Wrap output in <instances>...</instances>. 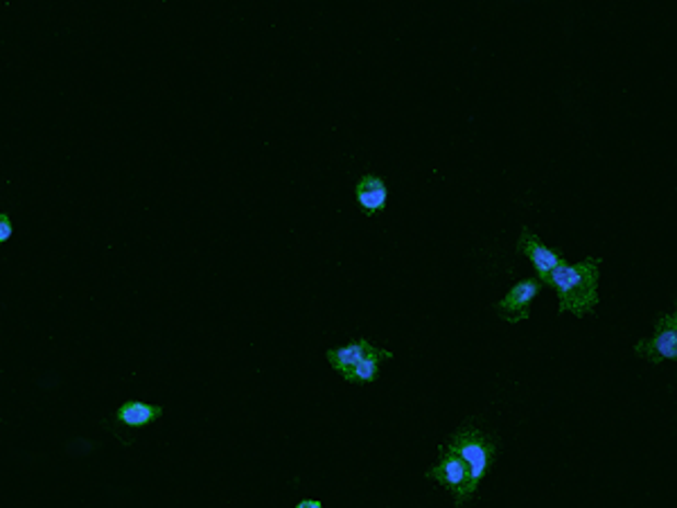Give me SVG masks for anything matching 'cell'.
Returning a JSON list of instances; mask_svg holds the SVG:
<instances>
[{"label": "cell", "mask_w": 677, "mask_h": 508, "mask_svg": "<svg viewBox=\"0 0 677 508\" xmlns=\"http://www.w3.org/2000/svg\"><path fill=\"white\" fill-rule=\"evenodd\" d=\"M600 258H585L581 263H562L547 280L558 292V312H572L574 316H587L598 305V272Z\"/></svg>", "instance_id": "cell-1"}, {"label": "cell", "mask_w": 677, "mask_h": 508, "mask_svg": "<svg viewBox=\"0 0 677 508\" xmlns=\"http://www.w3.org/2000/svg\"><path fill=\"white\" fill-rule=\"evenodd\" d=\"M445 448L463 459V463L470 470L472 490L477 493L481 482L485 480L487 473H491V467L497 461V441L491 434H485L474 425H463L461 429L451 434Z\"/></svg>", "instance_id": "cell-2"}, {"label": "cell", "mask_w": 677, "mask_h": 508, "mask_svg": "<svg viewBox=\"0 0 677 508\" xmlns=\"http://www.w3.org/2000/svg\"><path fill=\"white\" fill-rule=\"evenodd\" d=\"M425 477L438 482L445 490L455 495L457 506H463L466 501H470L477 495L472 490V484H470L468 465L463 463V459L459 454L447 450L445 446H440V459H438L436 465H432L427 470Z\"/></svg>", "instance_id": "cell-3"}, {"label": "cell", "mask_w": 677, "mask_h": 508, "mask_svg": "<svg viewBox=\"0 0 677 508\" xmlns=\"http://www.w3.org/2000/svg\"><path fill=\"white\" fill-rule=\"evenodd\" d=\"M634 355L651 361V365H662V361L677 359V314L675 312L662 314L655 325V335L636 342Z\"/></svg>", "instance_id": "cell-4"}, {"label": "cell", "mask_w": 677, "mask_h": 508, "mask_svg": "<svg viewBox=\"0 0 677 508\" xmlns=\"http://www.w3.org/2000/svg\"><path fill=\"white\" fill-rule=\"evenodd\" d=\"M517 251L524 253L526 258L531 261L536 274H538V280H542V285H547L549 276L562 265L567 263L562 256V251H555V249H549L547 244H542V240L531 231V229H521V235H519V242H517Z\"/></svg>", "instance_id": "cell-5"}, {"label": "cell", "mask_w": 677, "mask_h": 508, "mask_svg": "<svg viewBox=\"0 0 677 508\" xmlns=\"http://www.w3.org/2000/svg\"><path fill=\"white\" fill-rule=\"evenodd\" d=\"M540 280L538 278H524L519 280L510 292L495 305L497 314L508 323H521L531 316V305L540 295Z\"/></svg>", "instance_id": "cell-6"}, {"label": "cell", "mask_w": 677, "mask_h": 508, "mask_svg": "<svg viewBox=\"0 0 677 508\" xmlns=\"http://www.w3.org/2000/svg\"><path fill=\"white\" fill-rule=\"evenodd\" d=\"M382 348L380 346H372L368 339H355L346 346H338V348H330L325 353L330 367L338 373V376H348L359 361H364L366 357H372L378 355Z\"/></svg>", "instance_id": "cell-7"}, {"label": "cell", "mask_w": 677, "mask_h": 508, "mask_svg": "<svg viewBox=\"0 0 677 508\" xmlns=\"http://www.w3.org/2000/svg\"><path fill=\"white\" fill-rule=\"evenodd\" d=\"M355 197H357L359 208L368 217H375L387 208V201H389L387 181L378 174H364L355 184Z\"/></svg>", "instance_id": "cell-8"}, {"label": "cell", "mask_w": 677, "mask_h": 508, "mask_svg": "<svg viewBox=\"0 0 677 508\" xmlns=\"http://www.w3.org/2000/svg\"><path fill=\"white\" fill-rule=\"evenodd\" d=\"M163 416V407L159 405H149L142 401H127L118 407L116 418L127 425V427H145L152 425L154 420H159Z\"/></svg>", "instance_id": "cell-9"}, {"label": "cell", "mask_w": 677, "mask_h": 508, "mask_svg": "<svg viewBox=\"0 0 677 508\" xmlns=\"http://www.w3.org/2000/svg\"><path fill=\"white\" fill-rule=\"evenodd\" d=\"M391 357H393V353L382 348L378 355L366 357L364 361H359V365H357L348 376H344V380L351 382V384H368V382H372L375 378L380 376L382 361H385V359H391Z\"/></svg>", "instance_id": "cell-10"}, {"label": "cell", "mask_w": 677, "mask_h": 508, "mask_svg": "<svg viewBox=\"0 0 677 508\" xmlns=\"http://www.w3.org/2000/svg\"><path fill=\"white\" fill-rule=\"evenodd\" d=\"M12 235H14V224L10 220V215L8 212H0V244L10 242Z\"/></svg>", "instance_id": "cell-11"}, {"label": "cell", "mask_w": 677, "mask_h": 508, "mask_svg": "<svg viewBox=\"0 0 677 508\" xmlns=\"http://www.w3.org/2000/svg\"><path fill=\"white\" fill-rule=\"evenodd\" d=\"M296 508H323V504L319 499H303L296 504Z\"/></svg>", "instance_id": "cell-12"}]
</instances>
